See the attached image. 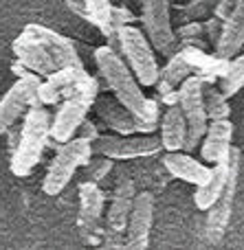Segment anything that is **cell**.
Here are the masks:
<instances>
[{
  "mask_svg": "<svg viewBox=\"0 0 244 250\" xmlns=\"http://www.w3.org/2000/svg\"><path fill=\"white\" fill-rule=\"evenodd\" d=\"M95 64L99 70V77L110 88L112 97L132 112L136 134L156 132L158 121H161V101L148 99L143 95V88L136 82L134 73L126 64V60L106 44L95 51Z\"/></svg>",
  "mask_w": 244,
  "mask_h": 250,
  "instance_id": "obj_1",
  "label": "cell"
},
{
  "mask_svg": "<svg viewBox=\"0 0 244 250\" xmlns=\"http://www.w3.org/2000/svg\"><path fill=\"white\" fill-rule=\"evenodd\" d=\"M51 132V112L46 105H31L22 117L20 138L16 149L11 151V173L18 178H26L33 173L42 154L46 149Z\"/></svg>",
  "mask_w": 244,
  "mask_h": 250,
  "instance_id": "obj_2",
  "label": "cell"
},
{
  "mask_svg": "<svg viewBox=\"0 0 244 250\" xmlns=\"http://www.w3.org/2000/svg\"><path fill=\"white\" fill-rule=\"evenodd\" d=\"M90 156H92L90 141H86L82 136H73L64 143H57L55 156H53L42 182L44 193L46 195L62 193L68 187V182L73 180V176L77 173V169L84 167Z\"/></svg>",
  "mask_w": 244,
  "mask_h": 250,
  "instance_id": "obj_3",
  "label": "cell"
},
{
  "mask_svg": "<svg viewBox=\"0 0 244 250\" xmlns=\"http://www.w3.org/2000/svg\"><path fill=\"white\" fill-rule=\"evenodd\" d=\"M119 55L126 60L141 86H154L158 77V62L154 55V46L148 35L134 24H126L119 29Z\"/></svg>",
  "mask_w": 244,
  "mask_h": 250,
  "instance_id": "obj_4",
  "label": "cell"
},
{
  "mask_svg": "<svg viewBox=\"0 0 244 250\" xmlns=\"http://www.w3.org/2000/svg\"><path fill=\"white\" fill-rule=\"evenodd\" d=\"M97 95H99V79L92 77L90 83H86L84 88H79L77 92L68 95L66 99H62L60 108H57L55 117L51 114V141L55 143H64L68 138L75 136L77 127L82 125V121L88 117L92 104H95Z\"/></svg>",
  "mask_w": 244,
  "mask_h": 250,
  "instance_id": "obj_5",
  "label": "cell"
},
{
  "mask_svg": "<svg viewBox=\"0 0 244 250\" xmlns=\"http://www.w3.org/2000/svg\"><path fill=\"white\" fill-rule=\"evenodd\" d=\"M240 163H242L240 149L231 145L227 182H224L220 195L216 198V202L205 211L207 213L205 237L209 239V244H220V239H222V235H224V230H227L229 222H231L233 202H236V193H238V180H240Z\"/></svg>",
  "mask_w": 244,
  "mask_h": 250,
  "instance_id": "obj_6",
  "label": "cell"
},
{
  "mask_svg": "<svg viewBox=\"0 0 244 250\" xmlns=\"http://www.w3.org/2000/svg\"><path fill=\"white\" fill-rule=\"evenodd\" d=\"M202 83L205 79L192 73L178 86V105L183 110L185 123H187V138H185L183 151H194L200 145L207 123H209L205 114V104H202Z\"/></svg>",
  "mask_w": 244,
  "mask_h": 250,
  "instance_id": "obj_7",
  "label": "cell"
},
{
  "mask_svg": "<svg viewBox=\"0 0 244 250\" xmlns=\"http://www.w3.org/2000/svg\"><path fill=\"white\" fill-rule=\"evenodd\" d=\"M92 145V154H101L112 160H134L150 158L163 149L161 138L154 134H139V136H121V134H99Z\"/></svg>",
  "mask_w": 244,
  "mask_h": 250,
  "instance_id": "obj_8",
  "label": "cell"
},
{
  "mask_svg": "<svg viewBox=\"0 0 244 250\" xmlns=\"http://www.w3.org/2000/svg\"><path fill=\"white\" fill-rule=\"evenodd\" d=\"M141 22L143 33L152 46L165 57L178 51V40L172 29V7L170 0H141Z\"/></svg>",
  "mask_w": 244,
  "mask_h": 250,
  "instance_id": "obj_9",
  "label": "cell"
},
{
  "mask_svg": "<svg viewBox=\"0 0 244 250\" xmlns=\"http://www.w3.org/2000/svg\"><path fill=\"white\" fill-rule=\"evenodd\" d=\"M90 82H92V75L86 68L62 66V68H55L51 75L40 79L35 99H38L40 105H57L62 99L77 92L79 88H84Z\"/></svg>",
  "mask_w": 244,
  "mask_h": 250,
  "instance_id": "obj_10",
  "label": "cell"
},
{
  "mask_svg": "<svg viewBox=\"0 0 244 250\" xmlns=\"http://www.w3.org/2000/svg\"><path fill=\"white\" fill-rule=\"evenodd\" d=\"M38 75H24V77H18L13 82V86L0 99V134L7 132L9 125H13L31 105H40L35 99V92L40 86Z\"/></svg>",
  "mask_w": 244,
  "mask_h": 250,
  "instance_id": "obj_11",
  "label": "cell"
},
{
  "mask_svg": "<svg viewBox=\"0 0 244 250\" xmlns=\"http://www.w3.org/2000/svg\"><path fill=\"white\" fill-rule=\"evenodd\" d=\"M154 224V195L150 191H141L134 195L132 211L126 224V242L123 246L130 250H143L150 244V233Z\"/></svg>",
  "mask_w": 244,
  "mask_h": 250,
  "instance_id": "obj_12",
  "label": "cell"
},
{
  "mask_svg": "<svg viewBox=\"0 0 244 250\" xmlns=\"http://www.w3.org/2000/svg\"><path fill=\"white\" fill-rule=\"evenodd\" d=\"M22 31H26V33H31L35 40H40V42L44 44V48L51 53V57L55 60V64L60 66V68L62 66H77V68H86L73 40L64 38L62 33L48 29V26H44V24H38V22L26 24Z\"/></svg>",
  "mask_w": 244,
  "mask_h": 250,
  "instance_id": "obj_13",
  "label": "cell"
},
{
  "mask_svg": "<svg viewBox=\"0 0 244 250\" xmlns=\"http://www.w3.org/2000/svg\"><path fill=\"white\" fill-rule=\"evenodd\" d=\"M11 51L16 55V60L22 62L29 68V73L38 75V77H46L55 68H60L55 64V60L51 57V53L44 48V44L40 40H35L31 33H26V31H22L11 42Z\"/></svg>",
  "mask_w": 244,
  "mask_h": 250,
  "instance_id": "obj_14",
  "label": "cell"
},
{
  "mask_svg": "<svg viewBox=\"0 0 244 250\" xmlns=\"http://www.w3.org/2000/svg\"><path fill=\"white\" fill-rule=\"evenodd\" d=\"M233 141V123L231 119H214L207 123L205 136L200 141V156L205 163L218 165L227 163L231 154Z\"/></svg>",
  "mask_w": 244,
  "mask_h": 250,
  "instance_id": "obj_15",
  "label": "cell"
},
{
  "mask_svg": "<svg viewBox=\"0 0 244 250\" xmlns=\"http://www.w3.org/2000/svg\"><path fill=\"white\" fill-rule=\"evenodd\" d=\"M136 195V185L132 178H119L114 193L108 204V215H106V224L112 233H123L128 224V215L132 211V202Z\"/></svg>",
  "mask_w": 244,
  "mask_h": 250,
  "instance_id": "obj_16",
  "label": "cell"
},
{
  "mask_svg": "<svg viewBox=\"0 0 244 250\" xmlns=\"http://www.w3.org/2000/svg\"><path fill=\"white\" fill-rule=\"evenodd\" d=\"M163 169H165L172 178H178V180L189 182V185H194V187L202 185L211 171V167H207L205 163L196 160L194 156L185 154L183 149L167 151V154L163 156Z\"/></svg>",
  "mask_w": 244,
  "mask_h": 250,
  "instance_id": "obj_17",
  "label": "cell"
},
{
  "mask_svg": "<svg viewBox=\"0 0 244 250\" xmlns=\"http://www.w3.org/2000/svg\"><path fill=\"white\" fill-rule=\"evenodd\" d=\"M244 46V0L238 2L233 13L222 20V29H220V38L214 46V53L218 57L231 60Z\"/></svg>",
  "mask_w": 244,
  "mask_h": 250,
  "instance_id": "obj_18",
  "label": "cell"
},
{
  "mask_svg": "<svg viewBox=\"0 0 244 250\" xmlns=\"http://www.w3.org/2000/svg\"><path fill=\"white\" fill-rule=\"evenodd\" d=\"M92 108H95L97 117H99L101 121L108 125V129H112L114 134H121V136L136 134V129H134V117H132V112L126 108V105L119 104L114 97H108V95L101 97V95H97Z\"/></svg>",
  "mask_w": 244,
  "mask_h": 250,
  "instance_id": "obj_19",
  "label": "cell"
},
{
  "mask_svg": "<svg viewBox=\"0 0 244 250\" xmlns=\"http://www.w3.org/2000/svg\"><path fill=\"white\" fill-rule=\"evenodd\" d=\"M178 48L183 53L185 62L192 66V73L202 77L205 82H218L229 66V60L218 57L216 53H209V48H198V46H178Z\"/></svg>",
  "mask_w": 244,
  "mask_h": 250,
  "instance_id": "obj_20",
  "label": "cell"
},
{
  "mask_svg": "<svg viewBox=\"0 0 244 250\" xmlns=\"http://www.w3.org/2000/svg\"><path fill=\"white\" fill-rule=\"evenodd\" d=\"M106 207V193L99 189V182L84 180L79 185V224L84 229H99Z\"/></svg>",
  "mask_w": 244,
  "mask_h": 250,
  "instance_id": "obj_21",
  "label": "cell"
},
{
  "mask_svg": "<svg viewBox=\"0 0 244 250\" xmlns=\"http://www.w3.org/2000/svg\"><path fill=\"white\" fill-rule=\"evenodd\" d=\"M158 129H161V147L165 151H178L185 147V138H187V123H185L183 110L178 104L167 105L163 112L161 121H158Z\"/></svg>",
  "mask_w": 244,
  "mask_h": 250,
  "instance_id": "obj_22",
  "label": "cell"
},
{
  "mask_svg": "<svg viewBox=\"0 0 244 250\" xmlns=\"http://www.w3.org/2000/svg\"><path fill=\"white\" fill-rule=\"evenodd\" d=\"M192 75V66L185 62L183 53L180 48L176 53H172L167 57V64L163 68H158V77L154 82V88H156L158 95L163 92H170V90H178V86L185 82V77Z\"/></svg>",
  "mask_w": 244,
  "mask_h": 250,
  "instance_id": "obj_23",
  "label": "cell"
},
{
  "mask_svg": "<svg viewBox=\"0 0 244 250\" xmlns=\"http://www.w3.org/2000/svg\"><path fill=\"white\" fill-rule=\"evenodd\" d=\"M227 176H229V160L227 163L211 165V171L207 176V180L202 185H198L196 193H194V204H196L198 211H207L216 202V198L220 195L224 182H227Z\"/></svg>",
  "mask_w": 244,
  "mask_h": 250,
  "instance_id": "obj_24",
  "label": "cell"
},
{
  "mask_svg": "<svg viewBox=\"0 0 244 250\" xmlns=\"http://www.w3.org/2000/svg\"><path fill=\"white\" fill-rule=\"evenodd\" d=\"M202 104H205V114H207L209 121L231 117V104H229V97L224 95L218 86H214V82L202 83Z\"/></svg>",
  "mask_w": 244,
  "mask_h": 250,
  "instance_id": "obj_25",
  "label": "cell"
},
{
  "mask_svg": "<svg viewBox=\"0 0 244 250\" xmlns=\"http://www.w3.org/2000/svg\"><path fill=\"white\" fill-rule=\"evenodd\" d=\"M110 13H112L110 0H84V20L99 29L104 38H108L110 33Z\"/></svg>",
  "mask_w": 244,
  "mask_h": 250,
  "instance_id": "obj_26",
  "label": "cell"
},
{
  "mask_svg": "<svg viewBox=\"0 0 244 250\" xmlns=\"http://www.w3.org/2000/svg\"><path fill=\"white\" fill-rule=\"evenodd\" d=\"M218 88L229 97V99H231L233 95H238V92L244 88V55L238 53L236 57L229 60L227 70H224L222 77L218 79Z\"/></svg>",
  "mask_w": 244,
  "mask_h": 250,
  "instance_id": "obj_27",
  "label": "cell"
},
{
  "mask_svg": "<svg viewBox=\"0 0 244 250\" xmlns=\"http://www.w3.org/2000/svg\"><path fill=\"white\" fill-rule=\"evenodd\" d=\"M218 0H189V2L176 7L183 16V20H205L214 13Z\"/></svg>",
  "mask_w": 244,
  "mask_h": 250,
  "instance_id": "obj_28",
  "label": "cell"
},
{
  "mask_svg": "<svg viewBox=\"0 0 244 250\" xmlns=\"http://www.w3.org/2000/svg\"><path fill=\"white\" fill-rule=\"evenodd\" d=\"M84 171H86V180L101 182L112 171V158H106V156H101V154H92L90 158L86 160V165H84Z\"/></svg>",
  "mask_w": 244,
  "mask_h": 250,
  "instance_id": "obj_29",
  "label": "cell"
},
{
  "mask_svg": "<svg viewBox=\"0 0 244 250\" xmlns=\"http://www.w3.org/2000/svg\"><path fill=\"white\" fill-rule=\"evenodd\" d=\"M176 33V40L183 42V40H194V38H205V24L202 20H185V24L178 26Z\"/></svg>",
  "mask_w": 244,
  "mask_h": 250,
  "instance_id": "obj_30",
  "label": "cell"
},
{
  "mask_svg": "<svg viewBox=\"0 0 244 250\" xmlns=\"http://www.w3.org/2000/svg\"><path fill=\"white\" fill-rule=\"evenodd\" d=\"M202 24H205V40L209 42V46L214 48V46H216V42H218V38H220L222 20H220L218 16H214V13H211L209 18H205V20H202Z\"/></svg>",
  "mask_w": 244,
  "mask_h": 250,
  "instance_id": "obj_31",
  "label": "cell"
},
{
  "mask_svg": "<svg viewBox=\"0 0 244 250\" xmlns=\"http://www.w3.org/2000/svg\"><path fill=\"white\" fill-rule=\"evenodd\" d=\"M75 136H82V138H86V141H95L97 136H99V132H97V125L92 123V121H88V117L82 121V125L77 127V132H75Z\"/></svg>",
  "mask_w": 244,
  "mask_h": 250,
  "instance_id": "obj_32",
  "label": "cell"
},
{
  "mask_svg": "<svg viewBox=\"0 0 244 250\" xmlns=\"http://www.w3.org/2000/svg\"><path fill=\"white\" fill-rule=\"evenodd\" d=\"M238 2H240V0H218V4H216V9H214V16H218L220 20H227L233 13V9L238 7Z\"/></svg>",
  "mask_w": 244,
  "mask_h": 250,
  "instance_id": "obj_33",
  "label": "cell"
},
{
  "mask_svg": "<svg viewBox=\"0 0 244 250\" xmlns=\"http://www.w3.org/2000/svg\"><path fill=\"white\" fill-rule=\"evenodd\" d=\"M66 4H68V9L75 16L84 18V0H66Z\"/></svg>",
  "mask_w": 244,
  "mask_h": 250,
  "instance_id": "obj_34",
  "label": "cell"
},
{
  "mask_svg": "<svg viewBox=\"0 0 244 250\" xmlns=\"http://www.w3.org/2000/svg\"><path fill=\"white\" fill-rule=\"evenodd\" d=\"M11 73L16 75V77H24V75H31V73H29V68H26V66L22 64V62H18V60L11 64Z\"/></svg>",
  "mask_w": 244,
  "mask_h": 250,
  "instance_id": "obj_35",
  "label": "cell"
}]
</instances>
